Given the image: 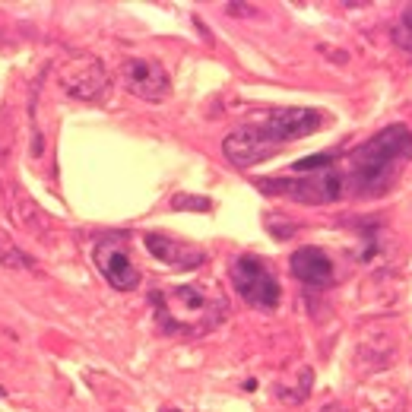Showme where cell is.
I'll return each mask as SVG.
<instances>
[{"label":"cell","instance_id":"4fadbf2b","mask_svg":"<svg viewBox=\"0 0 412 412\" xmlns=\"http://www.w3.org/2000/svg\"><path fill=\"white\" fill-rule=\"evenodd\" d=\"M172 206L174 210H187V213H210V210H213V200L197 197V193H174Z\"/></svg>","mask_w":412,"mask_h":412},{"label":"cell","instance_id":"30bf717a","mask_svg":"<svg viewBox=\"0 0 412 412\" xmlns=\"http://www.w3.org/2000/svg\"><path fill=\"white\" fill-rule=\"evenodd\" d=\"M143 245L153 257H159L162 263H168L172 270H197L200 263H206V251L197 245H187V241L168 238V235L149 232L143 235Z\"/></svg>","mask_w":412,"mask_h":412},{"label":"cell","instance_id":"ac0fdd59","mask_svg":"<svg viewBox=\"0 0 412 412\" xmlns=\"http://www.w3.org/2000/svg\"><path fill=\"white\" fill-rule=\"evenodd\" d=\"M168 412H178V409H168Z\"/></svg>","mask_w":412,"mask_h":412},{"label":"cell","instance_id":"ba28073f","mask_svg":"<svg viewBox=\"0 0 412 412\" xmlns=\"http://www.w3.org/2000/svg\"><path fill=\"white\" fill-rule=\"evenodd\" d=\"M95 257V266L99 273L108 280V286L118 289V292H130V289L140 286V270L133 263V257L127 254L124 241L121 238H108V241H99L92 251Z\"/></svg>","mask_w":412,"mask_h":412},{"label":"cell","instance_id":"6da1fadb","mask_svg":"<svg viewBox=\"0 0 412 412\" xmlns=\"http://www.w3.org/2000/svg\"><path fill=\"white\" fill-rule=\"evenodd\" d=\"M412 159V130L406 124H390L371 140L355 146L346 159V187L352 197H384Z\"/></svg>","mask_w":412,"mask_h":412},{"label":"cell","instance_id":"7c38bea8","mask_svg":"<svg viewBox=\"0 0 412 412\" xmlns=\"http://www.w3.org/2000/svg\"><path fill=\"white\" fill-rule=\"evenodd\" d=\"M0 263L10 266V270H35V260L26 257V254H22L10 238H4V235H0Z\"/></svg>","mask_w":412,"mask_h":412},{"label":"cell","instance_id":"52a82bcc","mask_svg":"<svg viewBox=\"0 0 412 412\" xmlns=\"http://www.w3.org/2000/svg\"><path fill=\"white\" fill-rule=\"evenodd\" d=\"M57 76H60V89H64L67 95H74V99H83V102L99 99L108 86L105 67H102V60L92 57V54H76V57L64 60Z\"/></svg>","mask_w":412,"mask_h":412},{"label":"cell","instance_id":"8fae6325","mask_svg":"<svg viewBox=\"0 0 412 412\" xmlns=\"http://www.w3.org/2000/svg\"><path fill=\"white\" fill-rule=\"evenodd\" d=\"M289 270L305 286H327V282H333V260L324 247H314V245L298 247L289 257Z\"/></svg>","mask_w":412,"mask_h":412},{"label":"cell","instance_id":"5b68a950","mask_svg":"<svg viewBox=\"0 0 412 412\" xmlns=\"http://www.w3.org/2000/svg\"><path fill=\"white\" fill-rule=\"evenodd\" d=\"M260 130L270 137V143L276 149H282L286 143H295V140H305L311 137L314 130L324 127V114L317 108H273L266 111L263 121H257Z\"/></svg>","mask_w":412,"mask_h":412},{"label":"cell","instance_id":"5bb4252c","mask_svg":"<svg viewBox=\"0 0 412 412\" xmlns=\"http://www.w3.org/2000/svg\"><path fill=\"white\" fill-rule=\"evenodd\" d=\"M333 162H336V156H333V153L305 156V159H298V162L292 165V174H305V172H317V168H330Z\"/></svg>","mask_w":412,"mask_h":412},{"label":"cell","instance_id":"2e32d148","mask_svg":"<svg viewBox=\"0 0 412 412\" xmlns=\"http://www.w3.org/2000/svg\"><path fill=\"white\" fill-rule=\"evenodd\" d=\"M320 412H346V409H343V406H336V403H330V406H324Z\"/></svg>","mask_w":412,"mask_h":412},{"label":"cell","instance_id":"9a60e30c","mask_svg":"<svg viewBox=\"0 0 412 412\" xmlns=\"http://www.w3.org/2000/svg\"><path fill=\"white\" fill-rule=\"evenodd\" d=\"M393 39H397V45H403L406 51H412V4L406 7L403 22L397 26V35H393Z\"/></svg>","mask_w":412,"mask_h":412},{"label":"cell","instance_id":"7a4b0ae2","mask_svg":"<svg viewBox=\"0 0 412 412\" xmlns=\"http://www.w3.org/2000/svg\"><path fill=\"white\" fill-rule=\"evenodd\" d=\"M159 308V324L165 333H184V336H203L216 330L228 314V301L213 286L184 282V286H165L153 295Z\"/></svg>","mask_w":412,"mask_h":412},{"label":"cell","instance_id":"9c48e42d","mask_svg":"<svg viewBox=\"0 0 412 412\" xmlns=\"http://www.w3.org/2000/svg\"><path fill=\"white\" fill-rule=\"evenodd\" d=\"M222 153H226V159L232 162V165L251 168V165H257V162L270 159V156L276 153V146H273L270 137H266V133L260 130V124L254 121V124H241L228 133L226 140H222Z\"/></svg>","mask_w":412,"mask_h":412},{"label":"cell","instance_id":"8992f818","mask_svg":"<svg viewBox=\"0 0 412 412\" xmlns=\"http://www.w3.org/2000/svg\"><path fill=\"white\" fill-rule=\"evenodd\" d=\"M121 83L130 95L146 102H165L172 92V80H168L165 67L153 57H127L121 64Z\"/></svg>","mask_w":412,"mask_h":412},{"label":"cell","instance_id":"e0dca14e","mask_svg":"<svg viewBox=\"0 0 412 412\" xmlns=\"http://www.w3.org/2000/svg\"><path fill=\"white\" fill-rule=\"evenodd\" d=\"M0 397H4V387H0Z\"/></svg>","mask_w":412,"mask_h":412},{"label":"cell","instance_id":"277c9868","mask_svg":"<svg viewBox=\"0 0 412 412\" xmlns=\"http://www.w3.org/2000/svg\"><path fill=\"white\" fill-rule=\"evenodd\" d=\"M232 282L235 292L257 311H273L280 305V280H276L270 260L257 257V254H241L232 260Z\"/></svg>","mask_w":412,"mask_h":412},{"label":"cell","instance_id":"3957f363","mask_svg":"<svg viewBox=\"0 0 412 412\" xmlns=\"http://www.w3.org/2000/svg\"><path fill=\"white\" fill-rule=\"evenodd\" d=\"M260 193L270 197H289L295 203H333L343 197L346 187V174L339 172L336 165L330 168H317V172H305V174H289V178H257L254 181Z\"/></svg>","mask_w":412,"mask_h":412}]
</instances>
